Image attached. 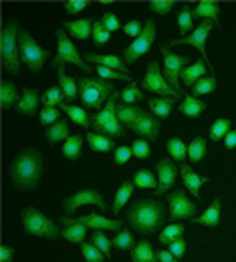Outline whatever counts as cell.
<instances>
[{"instance_id": "db71d44e", "label": "cell", "mask_w": 236, "mask_h": 262, "mask_svg": "<svg viewBox=\"0 0 236 262\" xmlns=\"http://www.w3.org/2000/svg\"><path fill=\"white\" fill-rule=\"evenodd\" d=\"M132 156H134L132 147H127V145H121V147H117V149H115V158H113V164H115V165L127 164Z\"/></svg>"}, {"instance_id": "ab89813d", "label": "cell", "mask_w": 236, "mask_h": 262, "mask_svg": "<svg viewBox=\"0 0 236 262\" xmlns=\"http://www.w3.org/2000/svg\"><path fill=\"white\" fill-rule=\"evenodd\" d=\"M184 226L180 224V222H174V224H169V226H166L164 228V232H160V242L162 244H171V242H176L178 238H182L184 236Z\"/></svg>"}, {"instance_id": "b9f144b4", "label": "cell", "mask_w": 236, "mask_h": 262, "mask_svg": "<svg viewBox=\"0 0 236 262\" xmlns=\"http://www.w3.org/2000/svg\"><path fill=\"white\" fill-rule=\"evenodd\" d=\"M63 89L61 87H51V89H47L45 93H42V105L45 107H57V105H63Z\"/></svg>"}, {"instance_id": "277c9868", "label": "cell", "mask_w": 236, "mask_h": 262, "mask_svg": "<svg viewBox=\"0 0 236 262\" xmlns=\"http://www.w3.org/2000/svg\"><path fill=\"white\" fill-rule=\"evenodd\" d=\"M18 38H20V33H18L16 20H8L2 33V65L10 75H18V67H20V40Z\"/></svg>"}, {"instance_id": "7c38bea8", "label": "cell", "mask_w": 236, "mask_h": 262, "mask_svg": "<svg viewBox=\"0 0 236 262\" xmlns=\"http://www.w3.org/2000/svg\"><path fill=\"white\" fill-rule=\"evenodd\" d=\"M168 208H169V216L176 220H192L196 214H198V208L196 204L186 196L184 190H176L168 196Z\"/></svg>"}, {"instance_id": "8d00e7d4", "label": "cell", "mask_w": 236, "mask_h": 262, "mask_svg": "<svg viewBox=\"0 0 236 262\" xmlns=\"http://www.w3.org/2000/svg\"><path fill=\"white\" fill-rule=\"evenodd\" d=\"M134 184L137 186V188H141V190H152V192L158 188V180H156V176H154L152 171H147V169H139V171L135 173Z\"/></svg>"}, {"instance_id": "d590c367", "label": "cell", "mask_w": 236, "mask_h": 262, "mask_svg": "<svg viewBox=\"0 0 236 262\" xmlns=\"http://www.w3.org/2000/svg\"><path fill=\"white\" fill-rule=\"evenodd\" d=\"M81 145H83V137L81 135H71L63 145V156L71 162H75L81 156Z\"/></svg>"}, {"instance_id": "6da1fadb", "label": "cell", "mask_w": 236, "mask_h": 262, "mask_svg": "<svg viewBox=\"0 0 236 262\" xmlns=\"http://www.w3.org/2000/svg\"><path fill=\"white\" fill-rule=\"evenodd\" d=\"M42 176V156L38 149L29 147V149H23L14 162L10 164V180H12V186L20 192H29L34 190L38 180Z\"/></svg>"}, {"instance_id": "f546056e", "label": "cell", "mask_w": 236, "mask_h": 262, "mask_svg": "<svg viewBox=\"0 0 236 262\" xmlns=\"http://www.w3.org/2000/svg\"><path fill=\"white\" fill-rule=\"evenodd\" d=\"M141 113H143V109H141V107H137V105L117 103V117H119V121H121L125 127H132V123H134Z\"/></svg>"}, {"instance_id": "681fc988", "label": "cell", "mask_w": 236, "mask_h": 262, "mask_svg": "<svg viewBox=\"0 0 236 262\" xmlns=\"http://www.w3.org/2000/svg\"><path fill=\"white\" fill-rule=\"evenodd\" d=\"M121 99H123V103H139V101H143V91L141 89H137V83H130V87H125L123 89V93H121Z\"/></svg>"}, {"instance_id": "6f0895ef", "label": "cell", "mask_w": 236, "mask_h": 262, "mask_svg": "<svg viewBox=\"0 0 236 262\" xmlns=\"http://www.w3.org/2000/svg\"><path fill=\"white\" fill-rule=\"evenodd\" d=\"M63 6H65V12H67V14H77V12L85 10V8L89 6V2H85V0H69Z\"/></svg>"}, {"instance_id": "836d02e7", "label": "cell", "mask_w": 236, "mask_h": 262, "mask_svg": "<svg viewBox=\"0 0 236 262\" xmlns=\"http://www.w3.org/2000/svg\"><path fill=\"white\" fill-rule=\"evenodd\" d=\"M168 154L171 156L174 162L182 164L188 158V145L180 137H171V139H168Z\"/></svg>"}, {"instance_id": "2e32d148", "label": "cell", "mask_w": 236, "mask_h": 262, "mask_svg": "<svg viewBox=\"0 0 236 262\" xmlns=\"http://www.w3.org/2000/svg\"><path fill=\"white\" fill-rule=\"evenodd\" d=\"M160 125H162V123H160V119H158L156 115L143 111L134 123H132L130 129L135 131L137 135H141V137L147 139V141H154V139H158V135H160Z\"/></svg>"}, {"instance_id": "5b68a950", "label": "cell", "mask_w": 236, "mask_h": 262, "mask_svg": "<svg viewBox=\"0 0 236 262\" xmlns=\"http://www.w3.org/2000/svg\"><path fill=\"white\" fill-rule=\"evenodd\" d=\"M121 97L117 91L111 95V97L107 99V105H105V109L99 111L95 117H93V127L97 133H103V135H115V137H123L127 129H125V125L119 121V117H117V99Z\"/></svg>"}, {"instance_id": "44dd1931", "label": "cell", "mask_w": 236, "mask_h": 262, "mask_svg": "<svg viewBox=\"0 0 236 262\" xmlns=\"http://www.w3.org/2000/svg\"><path fill=\"white\" fill-rule=\"evenodd\" d=\"M206 61L204 59H198L196 63H192V65H188L184 71H182V75H180V79H182V83L186 85V87H194L202 77H206Z\"/></svg>"}, {"instance_id": "8992f818", "label": "cell", "mask_w": 236, "mask_h": 262, "mask_svg": "<svg viewBox=\"0 0 236 262\" xmlns=\"http://www.w3.org/2000/svg\"><path fill=\"white\" fill-rule=\"evenodd\" d=\"M23 224H25V232L27 234L40 236V238H57L61 234L57 222H53L51 218H47L36 208H25L23 210Z\"/></svg>"}, {"instance_id": "94428289", "label": "cell", "mask_w": 236, "mask_h": 262, "mask_svg": "<svg viewBox=\"0 0 236 262\" xmlns=\"http://www.w3.org/2000/svg\"><path fill=\"white\" fill-rule=\"evenodd\" d=\"M0 258H2V262H12V258H14V248H10V246H2V250H0Z\"/></svg>"}, {"instance_id": "be15d7a7", "label": "cell", "mask_w": 236, "mask_h": 262, "mask_svg": "<svg viewBox=\"0 0 236 262\" xmlns=\"http://www.w3.org/2000/svg\"><path fill=\"white\" fill-rule=\"evenodd\" d=\"M224 143H226L228 149H234L236 147V129H232L226 137H224Z\"/></svg>"}, {"instance_id": "7a4b0ae2", "label": "cell", "mask_w": 236, "mask_h": 262, "mask_svg": "<svg viewBox=\"0 0 236 262\" xmlns=\"http://www.w3.org/2000/svg\"><path fill=\"white\" fill-rule=\"evenodd\" d=\"M166 218H168L166 216V208L158 200L139 202L137 206H134L127 212V220L134 226V230L145 234V236H152L154 232H158V228L166 222Z\"/></svg>"}, {"instance_id": "680465c9", "label": "cell", "mask_w": 236, "mask_h": 262, "mask_svg": "<svg viewBox=\"0 0 236 262\" xmlns=\"http://www.w3.org/2000/svg\"><path fill=\"white\" fill-rule=\"evenodd\" d=\"M143 25H145V23H141V20H132V23H127V25L123 27V33L134 36V40H135L139 34L143 33Z\"/></svg>"}, {"instance_id": "d6986e66", "label": "cell", "mask_w": 236, "mask_h": 262, "mask_svg": "<svg viewBox=\"0 0 236 262\" xmlns=\"http://www.w3.org/2000/svg\"><path fill=\"white\" fill-rule=\"evenodd\" d=\"M180 171H182V180H184V184H186V190L196 198V200H200V188H202L204 184H208V178L196 173L190 165H186V164L180 165Z\"/></svg>"}, {"instance_id": "9a60e30c", "label": "cell", "mask_w": 236, "mask_h": 262, "mask_svg": "<svg viewBox=\"0 0 236 262\" xmlns=\"http://www.w3.org/2000/svg\"><path fill=\"white\" fill-rule=\"evenodd\" d=\"M158 176H160V182H158V188L154 190V196H162V194H168L169 190L176 186V180H178V167L174 160H160L158 165Z\"/></svg>"}, {"instance_id": "f6af8a7d", "label": "cell", "mask_w": 236, "mask_h": 262, "mask_svg": "<svg viewBox=\"0 0 236 262\" xmlns=\"http://www.w3.org/2000/svg\"><path fill=\"white\" fill-rule=\"evenodd\" d=\"M113 248H119V250H127V248H134L135 246V240H134V234L127 232V230H121L113 240H111Z\"/></svg>"}, {"instance_id": "11a10c76", "label": "cell", "mask_w": 236, "mask_h": 262, "mask_svg": "<svg viewBox=\"0 0 236 262\" xmlns=\"http://www.w3.org/2000/svg\"><path fill=\"white\" fill-rule=\"evenodd\" d=\"M156 14H168L169 10L174 8V2L171 0H154V2H149L147 4Z\"/></svg>"}, {"instance_id": "9c48e42d", "label": "cell", "mask_w": 236, "mask_h": 262, "mask_svg": "<svg viewBox=\"0 0 236 262\" xmlns=\"http://www.w3.org/2000/svg\"><path fill=\"white\" fill-rule=\"evenodd\" d=\"M141 85H143V89H145V91L158 93L160 97H171V99L180 97V93H178L176 89H171V87H169V83L166 81L164 73L160 71L158 61H152V63L147 65V73H145V77H143Z\"/></svg>"}, {"instance_id": "c3c4849f", "label": "cell", "mask_w": 236, "mask_h": 262, "mask_svg": "<svg viewBox=\"0 0 236 262\" xmlns=\"http://www.w3.org/2000/svg\"><path fill=\"white\" fill-rule=\"evenodd\" d=\"M91 244H95L99 250H101L103 254H105V258H111V242H109V238L99 232V230H95L93 232V236H91Z\"/></svg>"}, {"instance_id": "6125c7cd", "label": "cell", "mask_w": 236, "mask_h": 262, "mask_svg": "<svg viewBox=\"0 0 236 262\" xmlns=\"http://www.w3.org/2000/svg\"><path fill=\"white\" fill-rule=\"evenodd\" d=\"M158 260L160 262H178V258H176L169 250H160V252H158Z\"/></svg>"}, {"instance_id": "1f68e13d", "label": "cell", "mask_w": 236, "mask_h": 262, "mask_svg": "<svg viewBox=\"0 0 236 262\" xmlns=\"http://www.w3.org/2000/svg\"><path fill=\"white\" fill-rule=\"evenodd\" d=\"M134 188H135L134 182H123V184L119 186V190H117V194H115V200H113V206H111L113 214H117V212L127 204V200L134 194Z\"/></svg>"}, {"instance_id": "e0dca14e", "label": "cell", "mask_w": 236, "mask_h": 262, "mask_svg": "<svg viewBox=\"0 0 236 262\" xmlns=\"http://www.w3.org/2000/svg\"><path fill=\"white\" fill-rule=\"evenodd\" d=\"M212 27H214L212 20H204L190 36H186V38H176L171 45H174V47H176V45H192V47H196V49L200 51V57L206 61V59H208V55H206V40H208V33L212 31Z\"/></svg>"}, {"instance_id": "7bdbcfd3", "label": "cell", "mask_w": 236, "mask_h": 262, "mask_svg": "<svg viewBox=\"0 0 236 262\" xmlns=\"http://www.w3.org/2000/svg\"><path fill=\"white\" fill-rule=\"evenodd\" d=\"M192 25H194V14L190 8H182L180 14H178V29H180V34L186 38V34L192 31Z\"/></svg>"}, {"instance_id": "816d5d0a", "label": "cell", "mask_w": 236, "mask_h": 262, "mask_svg": "<svg viewBox=\"0 0 236 262\" xmlns=\"http://www.w3.org/2000/svg\"><path fill=\"white\" fill-rule=\"evenodd\" d=\"M59 117H61V111H59L57 107H45V109L38 113V119H40L42 125H53V123H57Z\"/></svg>"}, {"instance_id": "484cf974", "label": "cell", "mask_w": 236, "mask_h": 262, "mask_svg": "<svg viewBox=\"0 0 236 262\" xmlns=\"http://www.w3.org/2000/svg\"><path fill=\"white\" fill-rule=\"evenodd\" d=\"M61 107H63V111L67 113L77 125H81V127H85V129H89V127L93 125V119L87 115L85 107H77V105H69V103H63Z\"/></svg>"}, {"instance_id": "e575fe53", "label": "cell", "mask_w": 236, "mask_h": 262, "mask_svg": "<svg viewBox=\"0 0 236 262\" xmlns=\"http://www.w3.org/2000/svg\"><path fill=\"white\" fill-rule=\"evenodd\" d=\"M230 131H232V121H230L228 117L216 119V121L212 123V127H210V139H212V141H220V139H224Z\"/></svg>"}, {"instance_id": "cb8c5ba5", "label": "cell", "mask_w": 236, "mask_h": 262, "mask_svg": "<svg viewBox=\"0 0 236 262\" xmlns=\"http://www.w3.org/2000/svg\"><path fill=\"white\" fill-rule=\"evenodd\" d=\"M65 29H67L75 38L83 40V38H89V34H93V20H91V18L67 20V23H65Z\"/></svg>"}, {"instance_id": "60d3db41", "label": "cell", "mask_w": 236, "mask_h": 262, "mask_svg": "<svg viewBox=\"0 0 236 262\" xmlns=\"http://www.w3.org/2000/svg\"><path fill=\"white\" fill-rule=\"evenodd\" d=\"M87 230H89L87 226H81V224H67V228L63 230L61 234H63V238H67L69 242L79 244V242H83V240H85Z\"/></svg>"}, {"instance_id": "5bb4252c", "label": "cell", "mask_w": 236, "mask_h": 262, "mask_svg": "<svg viewBox=\"0 0 236 262\" xmlns=\"http://www.w3.org/2000/svg\"><path fill=\"white\" fill-rule=\"evenodd\" d=\"M63 224H81V226H87L91 230H115V232H121V222L119 220H109L101 214H85V216H79V218H63Z\"/></svg>"}, {"instance_id": "d4e9b609", "label": "cell", "mask_w": 236, "mask_h": 262, "mask_svg": "<svg viewBox=\"0 0 236 262\" xmlns=\"http://www.w3.org/2000/svg\"><path fill=\"white\" fill-rule=\"evenodd\" d=\"M132 260L134 262H160L158 254L154 252L149 240H141L135 244V248H132Z\"/></svg>"}, {"instance_id": "4fadbf2b", "label": "cell", "mask_w": 236, "mask_h": 262, "mask_svg": "<svg viewBox=\"0 0 236 262\" xmlns=\"http://www.w3.org/2000/svg\"><path fill=\"white\" fill-rule=\"evenodd\" d=\"M63 206H65L67 212H75V210L81 208V206H97L99 210H105V208H107V204L103 202L101 194L95 192V190H89V188H85V190H81V192H77V194H73V196L65 198V200H63Z\"/></svg>"}, {"instance_id": "bcb514c9", "label": "cell", "mask_w": 236, "mask_h": 262, "mask_svg": "<svg viewBox=\"0 0 236 262\" xmlns=\"http://www.w3.org/2000/svg\"><path fill=\"white\" fill-rule=\"evenodd\" d=\"M214 91H216V79L214 77H202L192 87V93L194 95H208V93H214Z\"/></svg>"}, {"instance_id": "3957f363", "label": "cell", "mask_w": 236, "mask_h": 262, "mask_svg": "<svg viewBox=\"0 0 236 262\" xmlns=\"http://www.w3.org/2000/svg\"><path fill=\"white\" fill-rule=\"evenodd\" d=\"M79 97L85 109H99L103 103H107V97L113 95V85L105 79H95V77H79Z\"/></svg>"}, {"instance_id": "91938a15", "label": "cell", "mask_w": 236, "mask_h": 262, "mask_svg": "<svg viewBox=\"0 0 236 262\" xmlns=\"http://www.w3.org/2000/svg\"><path fill=\"white\" fill-rule=\"evenodd\" d=\"M169 252H171L176 258H182V256H184V252H186V240H184V236L169 244Z\"/></svg>"}, {"instance_id": "f907efd6", "label": "cell", "mask_w": 236, "mask_h": 262, "mask_svg": "<svg viewBox=\"0 0 236 262\" xmlns=\"http://www.w3.org/2000/svg\"><path fill=\"white\" fill-rule=\"evenodd\" d=\"M132 151H134L135 158H139V160H147L152 156V147H149L147 139H135L134 145H132Z\"/></svg>"}, {"instance_id": "8fae6325", "label": "cell", "mask_w": 236, "mask_h": 262, "mask_svg": "<svg viewBox=\"0 0 236 262\" xmlns=\"http://www.w3.org/2000/svg\"><path fill=\"white\" fill-rule=\"evenodd\" d=\"M160 51L164 55V77L169 83V87L180 93V75L186 69V65L190 63V59L184 57V55H176L174 51H169L168 47H162Z\"/></svg>"}, {"instance_id": "83f0119b", "label": "cell", "mask_w": 236, "mask_h": 262, "mask_svg": "<svg viewBox=\"0 0 236 262\" xmlns=\"http://www.w3.org/2000/svg\"><path fill=\"white\" fill-rule=\"evenodd\" d=\"M206 107H208V103L192 97V95H186L184 101L180 103V113H184L188 117H200L204 111H206Z\"/></svg>"}, {"instance_id": "f35d334b", "label": "cell", "mask_w": 236, "mask_h": 262, "mask_svg": "<svg viewBox=\"0 0 236 262\" xmlns=\"http://www.w3.org/2000/svg\"><path fill=\"white\" fill-rule=\"evenodd\" d=\"M204 156H206V139L204 137H196L190 145H188V160L192 164H198L202 162Z\"/></svg>"}, {"instance_id": "30bf717a", "label": "cell", "mask_w": 236, "mask_h": 262, "mask_svg": "<svg viewBox=\"0 0 236 262\" xmlns=\"http://www.w3.org/2000/svg\"><path fill=\"white\" fill-rule=\"evenodd\" d=\"M154 38H156V23L145 20L143 33L139 34L127 49H123V61L125 63H135L139 57H143L149 51V47L154 45Z\"/></svg>"}, {"instance_id": "ba28073f", "label": "cell", "mask_w": 236, "mask_h": 262, "mask_svg": "<svg viewBox=\"0 0 236 262\" xmlns=\"http://www.w3.org/2000/svg\"><path fill=\"white\" fill-rule=\"evenodd\" d=\"M20 61L29 67L33 73H38L47 63V51L34 40L27 31H20Z\"/></svg>"}, {"instance_id": "9f6ffc18", "label": "cell", "mask_w": 236, "mask_h": 262, "mask_svg": "<svg viewBox=\"0 0 236 262\" xmlns=\"http://www.w3.org/2000/svg\"><path fill=\"white\" fill-rule=\"evenodd\" d=\"M101 23H103V27H105L109 33H113V31L121 29V25H119V20H117V16H115L113 12H105V14L101 16Z\"/></svg>"}, {"instance_id": "74e56055", "label": "cell", "mask_w": 236, "mask_h": 262, "mask_svg": "<svg viewBox=\"0 0 236 262\" xmlns=\"http://www.w3.org/2000/svg\"><path fill=\"white\" fill-rule=\"evenodd\" d=\"M69 137V125L65 121H57V123H53L49 129H47V139L51 141V143H57V141H67Z\"/></svg>"}, {"instance_id": "7dc6e473", "label": "cell", "mask_w": 236, "mask_h": 262, "mask_svg": "<svg viewBox=\"0 0 236 262\" xmlns=\"http://www.w3.org/2000/svg\"><path fill=\"white\" fill-rule=\"evenodd\" d=\"M97 75H99V79H105V81H130V83H134V79L130 75L107 69V67H97Z\"/></svg>"}, {"instance_id": "ffe728a7", "label": "cell", "mask_w": 236, "mask_h": 262, "mask_svg": "<svg viewBox=\"0 0 236 262\" xmlns=\"http://www.w3.org/2000/svg\"><path fill=\"white\" fill-rule=\"evenodd\" d=\"M220 10H222V6H220L218 2H212V0H202V2H198V4L194 6L192 14H194V18L212 20V23H214V27H220V23H218Z\"/></svg>"}, {"instance_id": "f1b7e54d", "label": "cell", "mask_w": 236, "mask_h": 262, "mask_svg": "<svg viewBox=\"0 0 236 262\" xmlns=\"http://www.w3.org/2000/svg\"><path fill=\"white\" fill-rule=\"evenodd\" d=\"M174 103H176V99H171V97H154L147 101L152 113H154L156 117H160V119H166L169 113H171Z\"/></svg>"}, {"instance_id": "f5cc1de1", "label": "cell", "mask_w": 236, "mask_h": 262, "mask_svg": "<svg viewBox=\"0 0 236 262\" xmlns=\"http://www.w3.org/2000/svg\"><path fill=\"white\" fill-rule=\"evenodd\" d=\"M91 36H93V42L99 45V47L109 40V31L103 27L101 20H99V23H93V34H91Z\"/></svg>"}, {"instance_id": "4316f807", "label": "cell", "mask_w": 236, "mask_h": 262, "mask_svg": "<svg viewBox=\"0 0 236 262\" xmlns=\"http://www.w3.org/2000/svg\"><path fill=\"white\" fill-rule=\"evenodd\" d=\"M87 141L91 145V149L99 151V154H109L111 149H115V143L109 135H103V133H95V131H89L87 133Z\"/></svg>"}, {"instance_id": "4dcf8cb0", "label": "cell", "mask_w": 236, "mask_h": 262, "mask_svg": "<svg viewBox=\"0 0 236 262\" xmlns=\"http://www.w3.org/2000/svg\"><path fill=\"white\" fill-rule=\"evenodd\" d=\"M57 77H59V85H61V89H63V93H65V99H67L69 103L75 101V99H77V87H79V85H77V79L65 75V69H59V71H57Z\"/></svg>"}, {"instance_id": "d6a6232c", "label": "cell", "mask_w": 236, "mask_h": 262, "mask_svg": "<svg viewBox=\"0 0 236 262\" xmlns=\"http://www.w3.org/2000/svg\"><path fill=\"white\" fill-rule=\"evenodd\" d=\"M0 97H2V107L4 109H12L14 107V103L18 105V91H16V87H14V83H10V81H4L2 83V89H0Z\"/></svg>"}, {"instance_id": "603a6c76", "label": "cell", "mask_w": 236, "mask_h": 262, "mask_svg": "<svg viewBox=\"0 0 236 262\" xmlns=\"http://www.w3.org/2000/svg\"><path fill=\"white\" fill-rule=\"evenodd\" d=\"M220 208H222V198H216L204 212L202 216L194 218L196 224H202V226H210V228H216L220 224Z\"/></svg>"}, {"instance_id": "ee69618b", "label": "cell", "mask_w": 236, "mask_h": 262, "mask_svg": "<svg viewBox=\"0 0 236 262\" xmlns=\"http://www.w3.org/2000/svg\"><path fill=\"white\" fill-rule=\"evenodd\" d=\"M81 252H83V258L87 262H103L105 260V254L101 250L91 244V242H81Z\"/></svg>"}, {"instance_id": "52a82bcc", "label": "cell", "mask_w": 236, "mask_h": 262, "mask_svg": "<svg viewBox=\"0 0 236 262\" xmlns=\"http://www.w3.org/2000/svg\"><path fill=\"white\" fill-rule=\"evenodd\" d=\"M67 63H73V65H77L83 71H93L87 61L81 59L77 47L71 42V38L67 34L63 33V29H57V55H55V59L51 63V69H63Z\"/></svg>"}, {"instance_id": "ac0fdd59", "label": "cell", "mask_w": 236, "mask_h": 262, "mask_svg": "<svg viewBox=\"0 0 236 262\" xmlns=\"http://www.w3.org/2000/svg\"><path fill=\"white\" fill-rule=\"evenodd\" d=\"M85 55V61L89 65L95 67H107V69H113V71H119V73H125L127 75V65L123 59L115 57V55H95V53H83Z\"/></svg>"}, {"instance_id": "7402d4cb", "label": "cell", "mask_w": 236, "mask_h": 262, "mask_svg": "<svg viewBox=\"0 0 236 262\" xmlns=\"http://www.w3.org/2000/svg\"><path fill=\"white\" fill-rule=\"evenodd\" d=\"M38 97H40V95H38L36 89H31V87L23 89V97H20L18 105H16V111H18L20 115H34L36 109H38V103H40Z\"/></svg>"}]
</instances>
